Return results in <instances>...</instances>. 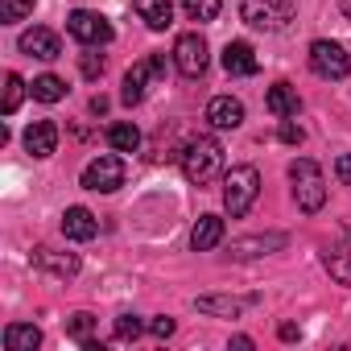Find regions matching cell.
<instances>
[{"label":"cell","mask_w":351,"mask_h":351,"mask_svg":"<svg viewBox=\"0 0 351 351\" xmlns=\"http://www.w3.org/2000/svg\"><path fill=\"white\" fill-rule=\"evenodd\" d=\"M42 273H54V277H75L79 273V256L75 252H58V248H34V256H29Z\"/></svg>","instance_id":"obj_12"},{"label":"cell","mask_w":351,"mask_h":351,"mask_svg":"<svg viewBox=\"0 0 351 351\" xmlns=\"http://www.w3.org/2000/svg\"><path fill=\"white\" fill-rule=\"evenodd\" d=\"M149 330H153L157 339H169V335H173V318H153V322H149Z\"/></svg>","instance_id":"obj_33"},{"label":"cell","mask_w":351,"mask_h":351,"mask_svg":"<svg viewBox=\"0 0 351 351\" xmlns=\"http://www.w3.org/2000/svg\"><path fill=\"white\" fill-rule=\"evenodd\" d=\"M219 240H223V219H219V215H203V219L195 223V232H191V248H195V252H211Z\"/></svg>","instance_id":"obj_19"},{"label":"cell","mask_w":351,"mask_h":351,"mask_svg":"<svg viewBox=\"0 0 351 351\" xmlns=\"http://www.w3.org/2000/svg\"><path fill=\"white\" fill-rule=\"evenodd\" d=\"M203 314H219V318H240L248 306H256V293L252 298H228V293H203L195 302Z\"/></svg>","instance_id":"obj_13"},{"label":"cell","mask_w":351,"mask_h":351,"mask_svg":"<svg viewBox=\"0 0 351 351\" xmlns=\"http://www.w3.org/2000/svg\"><path fill=\"white\" fill-rule=\"evenodd\" d=\"M95 232H99V223H95V215L87 211V207H66L62 211V236L66 240H95Z\"/></svg>","instance_id":"obj_14"},{"label":"cell","mask_w":351,"mask_h":351,"mask_svg":"<svg viewBox=\"0 0 351 351\" xmlns=\"http://www.w3.org/2000/svg\"><path fill=\"white\" fill-rule=\"evenodd\" d=\"M173 66H178L186 79H199L207 71V42L203 34H182L173 42Z\"/></svg>","instance_id":"obj_8"},{"label":"cell","mask_w":351,"mask_h":351,"mask_svg":"<svg viewBox=\"0 0 351 351\" xmlns=\"http://www.w3.org/2000/svg\"><path fill=\"white\" fill-rule=\"evenodd\" d=\"M277 335H281L285 343H293V339H302V330H298L293 322H281V326H277Z\"/></svg>","instance_id":"obj_34"},{"label":"cell","mask_w":351,"mask_h":351,"mask_svg":"<svg viewBox=\"0 0 351 351\" xmlns=\"http://www.w3.org/2000/svg\"><path fill=\"white\" fill-rule=\"evenodd\" d=\"M29 91H34V99H42V104H58V99L66 95V83H62L58 75H38Z\"/></svg>","instance_id":"obj_22"},{"label":"cell","mask_w":351,"mask_h":351,"mask_svg":"<svg viewBox=\"0 0 351 351\" xmlns=\"http://www.w3.org/2000/svg\"><path fill=\"white\" fill-rule=\"evenodd\" d=\"M310 66H314V75H322V79H347V75H351L347 50H343L339 42H326V38L310 46Z\"/></svg>","instance_id":"obj_7"},{"label":"cell","mask_w":351,"mask_h":351,"mask_svg":"<svg viewBox=\"0 0 351 351\" xmlns=\"http://www.w3.org/2000/svg\"><path fill=\"white\" fill-rule=\"evenodd\" d=\"M240 17H244L252 29L281 34V29H289V21L298 17V0H240Z\"/></svg>","instance_id":"obj_4"},{"label":"cell","mask_w":351,"mask_h":351,"mask_svg":"<svg viewBox=\"0 0 351 351\" xmlns=\"http://www.w3.org/2000/svg\"><path fill=\"white\" fill-rule=\"evenodd\" d=\"M21 50H25L29 58L54 62V58L62 54V42H58V34H54V29H42V25H34V29H25V34H21Z\"/></svg>","instance_id":"obj_10"},{"label":"cell","mask_w":351,"mask_h":351,"mask_svg":"<svg viewBox=\"0 0 351 351\" xmlns=\"http://www.w3.org/2000/svg\"><path fill=\"white\" fill-rule=\"evenodd\" d=\"M207 120H211L215 128H240V124H244V104L232 99V95H215V99L207 104Z\"/></svg>","instance_id":"obj_15"},{"label":"cell","mask_w":351,"mask_h":351,"mask_svg":"<svg viewBox=\"0 0 351 351\" xmlns=\"http://www.w3.org/2000/svg\"><path fill=\"white\" fill-rule=\"evenodd\" d=\"M120 186H124V161H120V157H112V153L95 157V161L83 169V191L112 195V191H120Z\"/></svg>","instance_id":"obj_5"},{"label":"cell","mask_w":351,"mask_h":351,"mask_svg":"<svg viewBox=\"0 0 351 351\" xmlns=\"http://www.w3.org/2000/svg\"><path fill=\"white\" fill-rule=\"evenodd\" d=\"M157 75H165V54H153V58H145V62H136L128 75H124V91H120V99L132 108V104H141L145 99V91H149V79H157Z\"/></svg>","instance_id":"obj_9"},{"label":"cell","mask_w":351,"mask_h":351,"mask_svg":"<svg viewBox=\"0 0 351 351\" xmlns=\"http://www.w3.org/2000/svg\"><path fill=\"white\" fill-rule=\"evenodd\" d=\"M265 108H269L277 120H289V116L302 112V99H298V91H293L289 83H273L269 95H265Z\"/></svg>","instance_id":"obj_17"},{"label":"cell","mask_w":351,"mask_h":351,"mask_svg":"<svg viewBox=\"0 0 351 351\" xmlns=\"http://www.w3.org/2000/svg\"><path fill=\"white\" fill-rule=\"evenodd\" d=\"M21 99H25V83H21V75H5V104H0V112L5 116H13L17 108H21Z\"/></svg>","instance_id":"obj_25"},{"label":"cell","mask_w":351,"mask_h":351,"mask_svg":"<svg viewBox=\"0 0 351 351\" xmlns=\"http://www.w3.org/2000/svg\"><path fill=\"white\" fill-rule=\"evenodd\" d=\"M136 13L149 29H169L173 25V5L169 0H136Z\"/></svg>","instance_id":"obj_21"},{"label":"cell","mask_w":351,"mask_h":351,"mask_svg":"<svg viewBox=\"0 0 351 351\" xmlns=\"http://www.w3.org/2000/svg\"><path fill=\"white\" fill-rule=\"evenodd\" d=\"M322 265H326V273H330L339 285H351V252L335 248V252H326V256H322Z\"/></svg>","instance_id":"obj_24"},{"label":"cell","mask_w":351,"mask_h":351,"mask_svg":"<svg viewBox=\"0 0 351 351\" xmlns=\"http://www.w3.org/2000/svg\"><path fill=\"white\" fill-rule=\"evenodd\" d=\"M219 169H223V145L215 136H195L182 149V173H186V182L207 186V182L219 178Z\"/></svg>","instance_id":"obj_1"},{"label":"cell","mask_w":351,"mask_h":351,"mask_svg":"<svg viewBox=\"0 0 351 351\" xmlns=\"http://www.w3.org/2000/svg\"><path fill=\"white\" fill-rule=\"evenodd\" d=\"M277 136H281V141H285V145H302V141H306V132H302V128H298V124H289V120H285V124H281V132H277Z\"/></svg>","instance_id":"obj_32"},{"label":"cell","mask_w":351,"mask_h":351,"mask_svg":"<svg viewBox=\"0 0 351 351\" xmlns=\"http://www.w3.org/2000/svg\"><path fill=\"white\" fill-rule=\"evenodd\" d=\"M34 13V0H0V21L13 25V21H25Z\"/></svg>","instance_id":"obj_27"},{"label":"cell","mask_w":351,"mask_h":351,"mask_svg":"<svg viewBox=\"0 0 351 351\" xmlns=\"http://www.w3.org/2000/svg\"><path fill=\"white\" fill-rule=\"evenodd\" d=\"M339 5H343V13H347V17H351V0H339Z\"/></svg>","instance_id":"obj_36"},{"label":"cell","mask_w":351,"mask_h":351,"mask_svg":"<svg viewBox=\"0 0 351 351\" xmlns=\"http://www.w3.org/2000/svg\"><path fill=\"white\" fill-rule=\"evenodd\" d=\"M91 330H95V318H91L87 310H79V314H71V322H66V335H71V339H79V343H87V339H91Z\"/></svg>","instance_id":"obj_28"},{"label":"cell","mask_w":351,"mask_h":351,"mask_svg":"<svg viewBox=\"0 0 351 351\" xmlns=\"http://www.w3.org/2000/svg\"><path fill=\"white\" fill-rule=\"evenodd\" d=\"M223 71H228V75H236V79L256 75V71H261L256 50H252L248 42H228V46H223Z\"/></svg>","instance_id":"obj_11"},{"label":"cell","mask_w":351,"mask_h":351,"mask_svg":"<svg viewBox=\"0 0 351 351\" xmlns=\"http://www.w3.org/2000/svg\"><path fill=\"white\" fill-rule=\"evenodd\" d=\"M277 248H285V236H281V232H269V236L236 240V244H232V256H236V261H252V256H265V252H277Z\"/></svg>","instance_id":"obj_18"},{"label":"cell","mask_w":351,"mask_h":351,"mask_svg":"<svg viewBox=\"0 0 351 351\" xmlns=\"http://www.w3.org/2000/svg\"><path fill=\"white\" fill-rule=\"evenodd\" d=\"M289 182H293V199H298V207L306 215L322 211V203H326V178H322L318 161H310V157L289 161Z\"/></svg>","instance_id":"obj_2"},{"label":"cell","mask_w":351,"mask_h":351,"mask_svg":"<svg viewBox=\"0 0 351 351\" xmlns=\"http://www.w3.org/2000/svg\"><path fill=\"white\" fill-rule=\"evenodd\" d=\"M256 195H261V173H256V165H236V169L223 173V207H228L232 219L248 215L252 203H256Z\"/></svg>","instance_id":"obj_3"},{"label":"cell","mask_w":351,"mask_h":351,"mask_svg":"<svg viewBox=\"0 0 351 351\" xmlns=\"http://www.w3.org/2000/svg\"><path fill=\"white\" fill-rule=\"evenodd\" d=\"M141 330H145V322H141L136 314H120V318H116V339L128 343V339H141Z\"/></svg>","instance_id":"obj_29"},{"label":"cell","mask_w":351,"mask_h":351,"mask_svg":"<svg viewBox=\"0 0 351 351\" xmlns=\"http://www.w3.org/2000/svg\"><path fill=\"white\" fill-rule=\"evenodd\" d=\"M108 108H112V104H108V99H104V95H95V99H91V112H95V116H104V112H108Z\"/></svg>","instance_id":"obj_35"},{"label":"cell","mask_w":351,"mask_h":351,"mask_svg":"<svg viewBox=\"0 0 351 351\" xmlns=\"http://www.w3.org/2000/svg\"><path fill=\"white\" fill-rule=\"evenodd\" d=\"M79 71H83V79H99L104 75V58L99 54H83L79 58Z\"/></svg>","instance_id":"obj_30"},{"label":"cell","mask_w":351,"mask_h":351,"mask_svg":"<svg viewBox=\"0 0 351 351\" xmlns=\"http://www.w3.org/2000/svg\"><path fill=\"white\" fill-rule=\"evenodd\" d=\"M25 149H29L34 157H50V153L58 149V128H54V120H34V124L25 128Z\"/></svg>","instance_id":"obj_16"},{"label":"cell","mask_w":351,"mask_h":351,"mask_svg":"<svg viewBox=\"0 0 351 351\" xmlns=\"http://www.w3.org/2000/svg\"><path fill=\"white\" fill-rule=\"evenodd\" d=\"M66 29H71V38L83 42V46H108V42H112L108 17H99V13H91V9H75V13L66 17Z\"/></svg>","instance_id":"obj_6"},{"label":"cell","mask_w":351,"mask_h":351,"mask_svg":"<svg viewBox=\"0 0 351 351\" xmlns=\"http://www.w3.org/2000/svg\"><path fill=\"white\" fill-rule=\"evenodd\" d=\"M335 178H339L343 186H351V153H339V157H335Z\"/></svg>","instance_id":"obj_31"},{"label":"cell","mask_w":351,"mask_h":351,"mask_svg":"<svg viewBox=\"0 0 351 351\" xmlns=\"http://www.w3.org/2000/svg\"><path fill=\"white\" fill-rule=\"evenodd\" d=\"M108 145H112L116 153H136V145H141L136 124H112V128H108Z\"/></svg>","instance_id":"obj_23"},{"label":"cell","mask_w":351,"mask_h":351,"mask_svg":"<svg viewBox=\"0 0 351 351\" xmlns=\"http://www.w3.org/2000/svg\"><path fill=\"white\" fill-rule=\"evenodd\" d=\"M182 5H186L191 21H215L219 9H223V0H182Z\"/></svg>","instance_id":"obj_26"},{"label":"cell","mask_w":351,"mask_h":351,"mask_svg":"<svg viewBox=\"0 0 351 351\" xmlns=\"http://www.w3.org/2000/svg\"><path fill=\"white\" fill-rule=\"evenodd\" d=\"M5 347L9 351H34V347H42V330L34 322H9L5 326Z\"/></svg>","instance_id":"obj_20"}]
</instances>
